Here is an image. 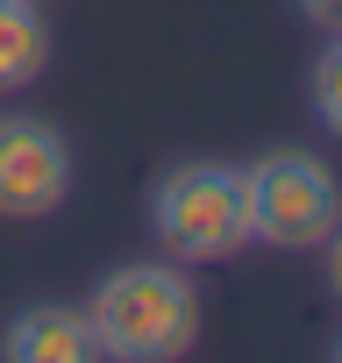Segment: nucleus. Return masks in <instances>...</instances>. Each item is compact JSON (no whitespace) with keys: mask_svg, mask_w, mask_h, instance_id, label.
I'll return each mask as SVG.
<instances>
[{"mask_svg":"<svg viewBox=\"0 0 342 363\" xmlns=\"http://www.w3.org/2000/svg\"><path fill=\"white\" fill-rule=\"evenodd\" d=\"M299 15H307L314 29H328V36H342V0H299Z\"/></svg>","mask_w":342,"mask_h":363,"instance_id":"nucleus-8","label":"nucleus"},{"mask_svg":"<svg viewBox=\"0 0 342 363\" xmlns=\"http://www.w3.org/2000/svg\"><path fill=\"white\" fill-rule=\"evenodd\" d=\"M150 228L179 264H214L250 242V207H243V171L228 164H179L150 193Z\"/></svg>","mask_w":342,"mask_h":363,"instance_id":"nucleus-2","label":"nucleus"},{"mask_svg":"<svg viewBox=\"0 0 342 363\" xmlns=\"http://www.w3.org/2000/svg\"><path fill=\"white\" fill-rule=\"evenodd\" d=\"M328 278H335V292H342V221H335V235H328Z\"/></svg>","mask_w":342,"mask_h":363,"instance_id":"nucleus-9","label":"nucleus"},{"mask_svg":"<svg viewBox=\"0 0 342 363\" xmlns=\"http://www.w3.org/2000/svg\"><path fill=\"white\" fill-rule=\"evenodd\" d=\"M50 65V22L36 0H0V93L36 86Z\"/></svg>","mask_w":342,"mask_h":363,"instance_id":"nucleus-6","label":"nucleus"},{"mask_svg":"<svg viewBox=\"0 0 342 363\" xmlns=\"http://www.w3.org/2000/svg\"><path fill=\"white\" fill-rule=\"evenodd\" d=\"M314 114H321V128L342 135V36L314 57Z\"/></svg>","mask_w":342,"mask_h":363,"instance_id":"nucleus-7","label":"nucleus"},{"mask_svg":"<svg viewBox=\"0 0 342 363\" xmlns=\"http://www.w3.org/2000/svg\"><path fill=\"white\" fill-rule=\"evenodd\" d=\"M86 328L100 363H179L200 342V292L179 264H121L93 285Z\"/></svg>","mask_w":342,"mask_h":363,"instance_id":"nucleus-1","label":"nucleus"},{"mask_svg":"<svg viewBox=\"0 0 342 363\" xmlns=\"http://www.w3.org/2000/svg\"><path fill=\"white\" fill-rule=\"evenodd\" d=\"M72 193V143L36 114H0V214L43 221Z\"/></svg>","mask_w":342,"mask_h":363,"instance_id":"nucleus-4","label":"nucleus"},{"mask_svg":"<svg viewBox=\"0 0 342 363\" xmlns=\"http://www.w3.org/2000/svg\"><path fill=\"white\" fill-rule=\"evenodd\" d=\"M335 363H342V335H335Z\"/></svg>","mask_w":342,"mask_h":363,"instance_id":"nucleus-10","label":"nucleus"},{"mask_svg":"<svg viewBox=\"0 0 342 363\" xmlns=\"http://www.w3.org/2000/svg\"><path fill=\"white\" fill-rule=\"evenodd\" d=\"M0 363H100L86 306H22L0 335Z\"/></svg>","mask_w":342,"mask_h":363,"instance_id":"nucleus-5","label":"nucleus"},{"mask_svg":"<svg viewBox=\"0 0 342 363\" xmlns=\"http://www.w3.org/2000/svg\"><path fill=\"white\" fill-rule=\"evenodd\" d=\"M243 207H250V242L321 250L342 221V186L314 150H271L243 171Z\"/></svg>","mask_w":342,"mask_h":363,"instance_id":"nucleus-3","label":"nucleus"}]
</instances>
